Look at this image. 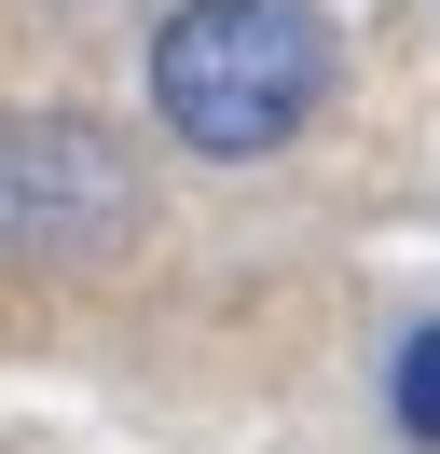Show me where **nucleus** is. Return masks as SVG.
Returning <instances> with one entry per match:
<instances>
[{
  "mask_svg": "<svg viewBox=\"0 0 440 454\" xmlns=\"http://www.w3.org/2000/svg\"><path fill=\"white\" fill-rule=\"evenodd\" d=\"M330 14L317 0H179L152 28V111L179 152L248 166V152H289L330 97Z\"/></svg>",
  "mask_w": 440,
  "mask_h": 454,
  "instance_id": "obj_1",
  "label": "nucleus"
},
{
  "mask_svg": "<svg viewBox=\"0 0 440 454\" xmlns=\"http://www.w3.org/2000/svg\"><path fill=\"white\" fill-rule=\"evenodd\" d=\"M152 179L110 124L82 111H0V262L14 276H69V262L138 248Z\"/></svg>",
  "mask_w": 440,
  "mask_h": 454,
  "instance_id": "obj_2",
  "label": "nucleus"
},
{
  "mask_svg": "<svg viewBox=\"0 0 440 454\" xmlns=\"http://www.w3.org/2000/svg\"><path fill=\"white\" fill-rule=\"evenodd\" d=\"M385 399H399V427H412V441H440V317H427V331L399 344V372H385Z\"/></svg>",
  "mask_w": 440,
  "mask_h": 454,
  "instance_id": "obj_3",
  "label": "nucleus"
}]
</instances>
